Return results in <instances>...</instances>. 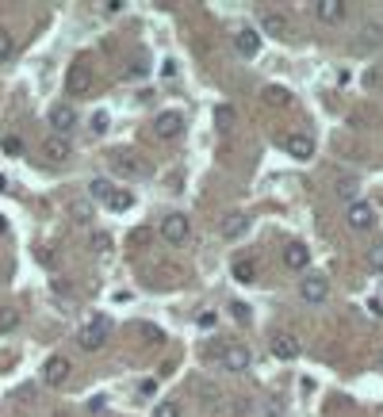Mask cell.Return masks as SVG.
I'll list each match as a JSON object with an SVG mask.
<instances>
[{
    "label": "cell",
    "mask_w": 383,
    "mask_h": 417,
    "mask_svg": "<svg viewBox=\"0 0 383 417\" xmlns=\"http://www.w3.org/2000/svg\"><path fill=\"white\" fill-rule=\"evenodd\" d=\"M230 314H234L238 321H249V307L246 302H230Z\"/></svg>",
    "instance_id": "4dcf8cb0"
},
{
    "label": "cell",
    "mask_w": 383,
    "mask_h": 417,
    "mask_svg": "<svg viewBox=\"0 0 383 417\" xmlns=\"http://www.w3.org/2000/svg\"><path fill=\"white\" fill-rule=\"evenodd\" d=\"M88 88H92V73H88V65H85V62H73V65H69V73H65V92H69V96H85Z\"/></svg>",
    "instance_id": "5b68a950"
},
{
    "label": "cell",
    "mask_w": 383,
    "mask_h": 417,
    "mask_svg": "<svg viewBox=\"0 0 383 417\" xmlns=\"http://www.w3.org/2000/svg\"><path fill=\"white\" fill-rule=\"evenodd\" d=\"M111 168H115L123 180H142L146 176V165L135 154H111Z\"/></svg>",
    "instance_id": "52a82bcc"
},
{
    "label": "cell",
    "mask_w": 383,
    "mask_h": 417,
    "mask_svg": "<svg viewBox=\"0 0 383 417\" xmlns=\"http://www.w3.org/2000/svg\"><path fill=\"white\" fill-rule=\"evenodd\" d=\"M261 27H265L268 35H276V39H284V35L292 31L287 16H280V12H261Z\"/></svg>",
    "instance_id": "ac0fdd59"
},
{
    "label": "cell",
    "mask_w": 383,
    "mask_h": 417,
    "mask_svg": "<svg viewBox=\"0 0 383 417\" xmlns=\"http://www.w3.org/2000/svg\"><path fill=\"white\" fill-rule=\"evenodd\" d=\"M219 356H222V367H227V372H234V375H241L249 364H253V353H249V345H238V341H234V345H222Z\"/></svg>",
    "instance_id": "3957f363"
},
{
    "label": "cell",
    "mask_w": 383,
    "mask_h": 417,
    "mask_svg": "<svg viewBox=\"0 0 383 417\" xmlns=\"http://www.w3.org/2000/svg\"><path fill=\"white\" fill-rule=\"evenodd\" d=\"M65 379H69V360H65V356H50L42 364V383L46 387H62Z\"/></svg>",
    "instance_id": "9c48e42d"
},
{
    "label": "cell",
    "mask_w": 383,
    "mask_h": 417,
    "mask_svg": "<svg viewBox=\"0 0 383 417\" xmlns=\"http://www.w3.org/2000/svg\"><path fill=\"white\" fill-rule=\"evenodd\" d=\"M50 127L58 130V138H65L73 127H77V108H73V103H54L50 108Z\"/></svg>",
    "instance_id": "8992f818"
},
{
    "label": "cell",
    "mask_w": 383,
    "mask_h": 417,
    "mask_svg": "<svg viewBox=\"0 0 383 417\" xmlns=\"http://www.w3.org/2000/svg\"><path fill=\"white\" fill-rule=\"evenodd\" d=\"M188 234H192V222L184 219V215L173 211V215H165V219H161V238L169 245H184V241H188Z\"/></svg>",
    "instance_id": "277c9868"
},
{
    "label": "cell",
    "mask_w": 383,
    "mask_h": 417,
    "mask_svg": "<svg viewBox=\"0 0 383 417\" xmlns=\"http://www.w3.org/2000/svg\"><path fill=\"white\" fill-rule=\"evenodd\" d=\"M42 154L50 157V161H69V157H73V146H69V138H58V135H54V138L42 142Z\"/></svg>",
    "instance_id": "2e32d148"
},
{
    "label": "cell",
    "mask_w": 383,
    "mask_h": 417,
    "mask_svg": "<svg viewBox=\"0 0 383 417\" xmlns=\"http://www.w3.org/2000/svg\"><path fill=\"white\" fill-rule=\"evenodd\" d=\"M345 222H349V230H372L376 226V211H372V203H364V199H353L349 203V211H345Z\"/></svg>",
    "instance_id": "7a4b0ae2"
},
{
    "label": "cell",
    "mask_w": 383,
    "mask_h": 417,
    "mask_svg": "<svg viewBox=\"0 0 383 417\" xmlns=\"http://www.w3.org/2000/svg\"><path fill=\"white\" fill-rule=\"evenodd\" d=\"M338 195L353 203V195H357V184H353V180H341V184H338Z\"/></svg>",
    "instance_id": "f1b7e54d"
},
{
    "label": "cell",
    "mask_w": 383,
    "mask_h": 417,
    "mask_svg": "<svg viewBox=\"0 0 383 417\" xmlns=\"http://www.w3.org/2000/svg\"><path fill=\"white\" fill-rule=\"evenodd\" d=\"M92 130H96V135L108 130V111H96V115H92Z\"/></svg>",
    "instance_id": "f546056e"
},
{
    "label": "cell",
    "mask_w": 383,
    "mask_h": 417,
    "mask_svg": "<svg viewBox=\"0 0 383 417\" xmlns=\"http://www.w3.org/2000/svg\"><path fill=\"white\" fill-rule=\"evenodd\" d=\"M16 326H20V310H12V307H0V333H12Z\"/></svg>",
    "instance_id": "cb8c5ba5"
},
{
    "label": "cell",
    "mask_w": 383,
    "mask_h": 417,
    "mask_svg": "<svg viewBox=\"0 0 383 417\" xmlns=\"http://www.w3.org/2000/svg\"><path fill=\"white\" fill-rule=\"evenodd\" d=\"M234 108H230V103H219V108H215V127H219V130H230V127H234Z\"/></svg>",
    "instance_id": "603a6c76"
},
{
    "label": "cell",
    "mask_w": 383,
    "mask_h": 417,
    "mask_svg": "<svg viewBox=\"0 0 383 417\" xmlns=\"http://www.w3.org/2000/svg\"><path fill=\"white\" fill-rule=\"evenodd\" d=\"M108 207H111V211H130V207H135V195H130V192H119V188H115V192H111V199H108Z\"/></svg>",
    "instance_id": "d4e9b609"
},
{
    "label": "cell",
    "mask_w": 383,
    "mask_h": 417,
    "mask_svg": "<svg viewBox=\"0 0 383 417\" xmlns=\"http://www.w3.org/2000/svg\"><path fill=\"white\" fill-rule=\"evenodd\" d=\"M154 417H184L181 413V402H157L154 406Z\"/></svg>",
    "instance_id": "484cf974"
},
{
    "label": "cell",
    "mask_w": 383,
    "mask_h": 417,
    "mask_svg": "<svg viewBox=\"0 0 383 417\" xmlns=\"http://www.w3.org/2000/svg\"><path fill=\"white\" fill-rule=\"evenodd\" d=\"M234 50L241 54V58H253V54L261 50V35L253 31V27H241V31L234 35Z\"/></svg>",
    "instance_id": "4fadbf2b"
},
{
    "label": "cell",
    "mask_w": 383,
    "mask_h": 417,
    "mask_svg": "<svg viewBox=\"0 0 383 417\" xmlns=\"http://www.w3.org/2000/svg\"><path fill=\"white\" fill-rule=\"evenodd\" d=\"M307 261H311V249H307V245L292 241V245L284 249V264H287L292 272H303V268H307Z\"/></svg>",
    "instance_id": "9a60e30c"
},
{
    "label": "cell",
    "mask_w": 383,
    "mask_h": 417,
    "mask_svg": "<svg viewBox=\"0 0 383 417\" xmlns=\"http://www.w3.org/2000/svg\"><path fill=\"white\" fill-rule=\"evenodd\" d=\"M249 230V219H246V215H241V211H234V215H227V219H222L219 222V234H222V238H227V241H234V238H241V234H246Z\"/></svg>",
    "instance_id": "5bb4252c"
},
{
    "label": "cell",
    "mask_w": 383,
    "mask_h": 417,
    "mask_svg": "<svg viewBox=\"0 0 383 417\" xmlns=\"http://www.w3.org/2000/svg\"><path fill=\"white\" fill-rule=\"evenodd\" d=\"M12 50H16V39H12L8 31H0V62L12 58Z\"/></svg>",
    "instance_id": "83f0119b"
},
{
    "label": "cell",
    "mask_w": 383,
    "mask_h": 417,
    "mask_svg": "<svg viewBox=\"0 0 383 417\" xmlns=\"http://www.w3.org/2000/svg\"><path fill=\"white\" fill-rule=\"evenodd\" d=\"M69 215H73V222H92V199H73Z\"/></svg>",
    "instance_id": "44dd1931"
},
{
    "label": "cell",
    "mask_w": 383,
    "mask_h": 417,
    "mask_svg": "<svg viewBox=\"0 0 383 417\" xmlns=\"http://www.w3.org/2000/svg\"><path fill=\"white\" fill-rule=\"evenodd\" d=\"M265 103H268V108H287V103H292V92L273 84V88H265Z\"/></svg>",
    "instance_id": "7402d4cb"
},
{
    "label": "cell",
    "mask_w": 383,
    "mask_h": 417,
    "mask_svg": "<svg viewBox=\"0 0 383 417\" xmlns=\"http://www.w3.org/2000/svg\"><path fill=\"white\" fill-rule=\"evenodd\" d=\"M368 268H372V272H383V241H376V245L368 249Z\"/></svg>",
    "instance_id": "4316f807"
},
{
    "label": "cell",
    "mask_w": 383,
    "mask_h": 417,
    "mask_svg": "<svg viewBox=\"0 0 383 417\" xmlns=\"http://www.w3.org/2000/svg\"><path fill=\"white\" fill-rule=\"evenodd\" d=\"M4 230H8V222H4V219H0V234H4Z\"/></svg>",
    "instance_id": "e575fe53"
},
{
    "label": "cell",
    "mask_w": 383,
    "mask_h": 417,
    "mask_svg": "<svg viewBox=\"0 0 383 417\" xmlns=\"http://www.w3.org/2000/svg\"><path fill=\"white\" fill-rule=\"evenodd\" d=\"M284 149H287L295 161H307V157H314V138H311V135H287V138H284Z\"/></svg>",
    "instance_id": "8fae6325"
},
{
    "label": "cell",
    "mask_w": 383,
    "mask_h": 417,
    "mask_svg": "<svg viewBox=\"0 0 383 417\" xmlns=\"http://www.w3.org/2000/svg\"><path fill=\"white\" fill-rule=\"evenodd\" d=\"M92 245H96V253H108V249H111V238H108V234H96V238H92Z\"/></svg>",
    "instance_id": "d6a6232c"
},
{
    "label": "cell",
    "mask_w": 383,
    "mask_h": 417,
    "mask_svg": "<svg viewBox=\"0 0 383 417\" xmlns=\"http://www.w3.org/2000/svg\"><path fill=\"white\" fill-rule=\"evenodd\" d=\"M234 280L238 283H253L257 280V261H249V257L234 261Z\"/></svg>",
    "instance_id": "d6986e66"
},
{
    "label": "cell",
    "mask_w": 383,
    "mask_h": 417,
    "mask_svg": "<svg viewBox=\"0 0 383 417\" xmlns=\"http://www.w3.org/2000/svg\"><path fill=\"white\" fill-rule=\"evenodd\" d=\"M299 295H303V302H326V295H330V280L326 276H307L303 283H299Z\"/></svg>",
    "instance_id": "30bf717a"
},
{
    "label": "cell",
    "mask_w": 383,
    "mask_h": 417,
    "mask_svg": "<svg viewBox=\"0 0 383 417\" xmlns=\"http://www.w3.org/2000/svg\"><path fill=\"white\" fill-rule=\"evenodd\" d=\"M108 337H111V326H108V318H92L81 326V333H77V345L85 348V353H100V348L108 345Z\"/></svg>",
    "instance_id": "6da1fadb"
},
{
    "label": "cell",
    "mask_w": 383,
    "mask_h": 417,
    "mask_svg": "<svg viewBox=\"0 0 383 417\" xmlns=\"http://www.w3.org/2000/svg\"><path fill=\"white\" fill-rule=\"evenodd\" d=\"M4 154H12V157L23 154V142L20 138H4Z\"/></svg>",
    "instance_id": "1f68e13d"
},
{
    "label": "cell",
    "mask_w": 383,
    "mask_h": 417,
    "mask_svg": "<svg viewBox=\"0 0 383 417\" xmlns=\"http://www.w3.org/2000/svg\"><path fill=\"white\" fill-rule=\"evenodd\" d=\"M111 192H115V184H111V180H104V176H96V180L88 184V199H100V203H108Z\"/></svg>",
    "instance_id": "ffe728a7"
},
{
    "label": "cell",
    "mask_w": 383,
    "mask_h": 417,
    "mask_svg": "<svg viewBox=\"0 0 383 417\" xmlns=\"http://www.w3.org/2000/svg\"><path fill=\"white\" fill-rule=\"evenodd\" d=\"M181 130H184V115H181V111H161V115L154 119V135L165 138V142L176 138Z\"/></svg>",
    "instance_id": "ba28073f"
},
{
    "label": "cell",
    "mask_w": 383,
    "mask_h": 417,
    "mask_svg": "<svg viewBox=\"0 0 383 417\" xmlns=\"http://www.w3.org/2000/svg\"><path fill=\"white\" fill-rule=\"evenodd\" d=\"M299 348H303V345H299L295 333H276V337H273V356H276V360H295Z\"/></svg>",
    "instance_id": "7c38bea8"
},
{
    "label": "cell",
    "mask_w": 383,
    "mask_h": 417,
    "mask_svg": "<svg viewBox=\"0 0 383 417\" xmlns=\"http://www.w3.org/2000/svg\"><path fill=\"white\" fill-rule=\"evenodd\" d=\"M376 364H379V372H383V353H379V360H376Z\"/></svg>",
    "instance_id": "d590c367"
},
{
    "label": "cell",
    "mask_w": 383,
    "mask_h": 417,
    "mask_svg": "<svg viewBox=\"0 0 383 417\" xmlns=\"http://www.w3.org/2000/svg\"><path fill=\"white\" fill-rule=\"evenodd\" d=\"M314 12H319L322 23H341L345 20V4H341V0H319Z\"/></svg>",
    "instance_id": "e0dca14e"
},
{
    "label": "cell",
    "mask_w": 383,
    "mask_h": 417,
    "mask_svg": "<svg viewBox=\"0 0 383 417\" xmlns=\"http://www.w3.org/2000/svg\"><path fill=\"white\" fill-rule=\"evenodd\" d=\"M4 188H8V180H4V176H0V192H4Z\"/></svg>",
    "instance_id": "836d02e7"
}]
</instances>
